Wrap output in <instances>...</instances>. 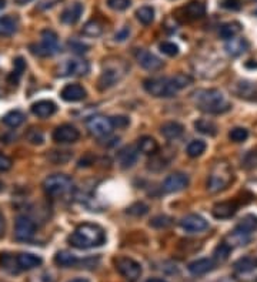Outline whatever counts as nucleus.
<instances>
[{
    "instance_id": "obj_1",
    "label": "nucleus",
    "mask_w": 257,
    "mask_h": 282,
    "mask_svg": "<svg viewBox=\"0 0 257 282\" xmlns=\"http://www.w3.org/2000/svg\"><path fill=\"white\" fill-rule=\"evenodd\" d=\"M106 241V234L100 225L97 224H80L69 237V244L79 250H89L95 247H100Z\"/></svg>"
},
{
    "instance_id": "obj_2",
    "label": "nucleus",
    "mask_w": 257,
    "mask_h": 282,
    "mask_svg": "<svg viewBox=\"0 0 257 282\" xmlns=\"http://www.w3.org/2000/svg\"><path fill=\"white\" fill-rule=\"evenodd\" d=\"M193 102L205 113L209 114H220L230 109L229 103L226 102V97L220 90L209 89L199 90L193 94Z\"/></svg>"
},
{
    "instance_id": "obj_3",
    "label": "nucleus",
    "mask_w": 257,
    "mask_h": 282,
    "mask_svg": "<svg viewBox=\"0 0 257 282\" xmlns=\"http://www.w3.org/2000/svg\"><path fill=\"white\" fill-rule=\"evenodd\" d=\"M231 181H233V171L230 166L225 161H218L213 166L212 171L209 174L207 190L212 194L223 191L225 188L230 186Z\"/></svg>"
},
{
    "instance_id": "obj_4",
    "label": "nucleus",
    "mask_w": 257,
    "mask_h": 282,
    "mask_svg": "<svg viewBox=\"0 0 257 282\" xmlns=\"http://www.w3.org/2000/svg\"><path fill=\"white\" fill-rule=\"evenodd\" d=\"M143 86L149 94L154 97H163V98L174 97L179 91L172 78H148L144 80Z\"/></svg>"
},
{
    "instance_id": "obj_5",
    "label": "nucleus",
    "mask_w": 257,
    "mask_h": 282,
    "mask_svg": "<svg viewBox=\"0 0 257 282\" xmlns=\"http://www.w3.org/2000/svg\"><path fill=\"white\" fill-rule=\"evenodd\" d=\"M71 187H73L71 178L64 174H53L43 181V190L50 197L64 195L70 191Z\"/></svg>"
},
{
    "instance_id": "obj_6",
    "label": "nucleus",
    "mask_w": 257,
    "mask_h": 282,
    "mask_svg": "<svg viewBox=\"0 0 257 282\" xmlns=\"http://www.w3.org/2000/svg\"><path fill=\"white\" fill-rule=\"evenodd\" d=\"M30 50L33 54H36L39 57L53 56L59 50L58 34L50 29H46L42 32V42L39 45L30 46Z\"/></svg>"
},
{
    "instance_id": "obj_7",
    "label": "nucleus",
    "mask_w": 257,
    "mask_h": 282,
    "mask_svg": "<svg viewBox=\"0 0 257 282\" xmlns=\"http://www.w3.org/2000/svg\"><path fill=\"white\" fill-rule=\"evenodd\" d=\"M234 278L238 282H256L257 281V261L250 256L240 258L234 264Z\"/></svg>"
},
{
    "instance_id": "obj_8",
    "label": "nucleus",
    "mask_w": 257,
    "mask_h": 282,
    "mask_svg": "<svg viewBox=\"0 0 257 282\" xmlns=\"http://www.w3.org/2000/svg\"><path fill=\"white\" fill-rule=\"evenodd\" d=\"M116 269L122 276L130 281H136L141 274V265L127 256H120L115 261Z\"/></svg>"
},
{
    "instance_id": "obj_9",
    "label": "nucleus",
    "mask_w": 257,
    "mask_h": 282,
    "mask_svg": "<svg viewBox=\"0 0 257 282\" xmlns=\"http://www.w3.org/2000/svg\"><path fill=\"white\" fill-rule=\"evenodd\" d=\"M86 127L89 130V133L95 137H106L112 134L113 131V124L109 117H103V115H95L87 120Z\"/></svg>"
},
{
    "instance_id": "obj_10",
    "label": "nucleus",
    "mask_w": 257,
    "mask_h": 282,
    "mask_svg": "<svg viewBox=\"0 0 257 282\" xmlns=\"http://www.w3.org/2000/svg\"><path fill=\"white\" fill-rule=\"evenodd\" d=\"M36 234V224L26 215H20L14 224V237L17 241H30Z\"/></svg>"
},
{
    "instance_id": "obj_11",
    "label": "nucleus",
    "mask_w": 257,
    "mask_h": 282,
    "mask_svg": "<svg viewBox=\"0 0 257 282\" xmlns=\"http://www.w3.org/2000/svg\"><path fill=\"white\" fill-rule=\"evenodd\" d=\"M80 137V133L76 127H73L70 124H63L59 126L54 131H53V140L59 143V144H70V143H76Z\"/></svg>"
},
{
    "instance_id": "obj_12",
    "label": "nucleus",
    "mask_w": 257,
    "mask_h": 282,
    "mask_svg": "<svg viewBox=\"0 0 257 282\" xmlns=\"http://www.w3.org/2000/svg\"><path fill=\"white\" fill-rule=\"evenodd\" d=\"M180 227L186 232H189V234H197V232H203V231L207 230L209 228V223L203 217H200V215L190 214V215H186L180 221Z\"/></svg>"
},
{
    "instance_id": "obj_13",
    "label": "nucleus",
    "mask_w": 257,
    "mask_h": 282,
    "mask_svg": "<svg viewBox=\"0 0 257 282\" xmlns=\"http://www.w3.org/2000/svg\"><path fill=\"white\" fill-rule=\"evenodd\" d=\"M136 60L137 63L140 64L143 69H146L149 71H157L160 70L163 67V62L157 56L152 54L150 51L143 50V49H139L136 50Z\"/></svg>"
},
{
    "instance_id": "obj_14",
    "label": "nucleus",
    "mask_w": 257,
    "mask_h": 282,
    "mask_svg": "<svg viewBox=\"0 0 257 282\" xmlns=\"http://www.w3.org/2000/svg\"><path fill=\"white\" fill-rule=\"evenodd\" d=\"M89 63L82 58H73L67 60L62 66V76H84L89 73Z\"/></svg>"
},
{
    "instance_id": "obj_15",
    "label": "nucleus",
    "mask_w": 257,
    "mask_h": 282,
    "mask_svg": "<svg viewBox=\"0 0 257 282\" xmlns=\"http://www.w3.org/2000/svg\"><path fill=\"white\" fill-rule=\"evenodd\" d=\"M189 186V177L183 173H174L163 181V190L166 192L183 191Z\"/></svg>"
},
{
    "instance_id": "obj_16",
    "label": "nucleus",
    "mask_w": 257,
    "mask_h": 282,
    "mask_svg": "<svg viewBox=\"0 0 257 282\" xmlns=\"http://www.w3.org/2000/svg\"><path fill=\"white\" fill-rule=\"evenodd\" d=\"M123 73L119 67H109L106 70H103L102 76L99 78V90H107L113 87L120 78L123 77Z\"/></svg>"
},
{
    "instance_id": "obj_17",
    "label": "nucleus",
    "mask_w": 257,
    "mask_h": 282,
    "mask_svg": "<svg viewBox=\"0 0 257 282\" xmlns=\"http://www.w3.org/2000/svg\"><path fill=\"white\" fill-rule=\"evenodd\" d=\"M238 210V205L234 201H223V203H217L213 207L212 214L213 217L217 219H227L231 218Z\"/></svg>"
},
{
    "instance_id": "obj_18",
    "label": "nucleus",
    "mask_w": 257,
    "mask_h": 282,
    "mask_svg": "<svg viewBox=\"0 0 257 282\" xmlns=\"http://www.w3.org/2000/svg\"><path fill=\"white\" fill-rule=\"evenodd\" d=\"M86 90L80 86V84H67L64 86L63 90L60 91V96L63 98L64 102H70V103H76L83 100L86 97Z\"/></svg>"
},
{
    "instance_id": "obj_19",
    "label": "nucleus",
    "mask_w": 257,
    "mask_h": 282,
    "mask_svg": "<svg viewBox=\"0 0 257 282\" xmlns=\"http://www.w3.org/2000/svg\"><path fill=\"white\" fill-rule=\"evenodd\" d=\"M83 14V5L82 3H73L71 6L66 7L64 12L62 13L60 19L64 25H76Z\"/></svg>"
},
{
    "instance_id": "obj_20",
    "label": "nucleus",
    "mask_w": 257,
    "mask_h": 282,
    "mask_svg": "<svg viewBox=\"0 0 257 282\" xmlns=\"http://www.w3.org/2000/svg\"><path fill=\"white\" fill-rule=\"evenodd\" d=\"M233 91L242 98L250 100V102H257V83L251 82H240L236 84Z\"/></svg>"
},
{
    "instance_id": "obj_21",
    "label": "nucleus",
    "mask_w": 257,
    "mask_h": 282,
    "mask_svg": "<svg viewBox=\"0 0 257 282\" xmlns=\"http://www.w3.org/2000/svg\"><path fill=\"white\" fill-rule=\"evenodd\" d=\"M187 268H189V272L192 275H205L214 268V261L210 258H200V259H196V261L189 264Z\"/></svg>"
},
{
    "instance_id": "obj_22",
    "label": "nucleus",
    "mask_w": 257,
    "mask_h": 282,
    "mask_svg": "<svg viewBox=\"0 0 257 282\" xmlns=\"http://www.w3.org/2000/svg\"><path fill=\"white\" fill-rule=\"evenodd\" d=\"M249 49V43L246 38H236L233 37L230 40H227V43L225 46L226 53L231 56V57H237L240 54H243L244 51Z\"/></svg>"
},
{
    "instance_id": "obj_23",
    "label": "nucleus",
    "mask_w": 257,
    "mask_h": 282,
    "mask_svg": "<svg viewBox=\"0 0 257 282\" xmlns=\"http://www.w3.org/2000/svg\"><path fill=\"white\" fill-rule=\"evenodd\" d=\"M56 104L50 100H40V102L34 103L32 106V113L34 115H38L40 118H47L56 113Z\"/></svg>"
},
{
    "instance_id": "obj_24",
    "label": "nucleus",
    "mask_w": 257,
    "mask_h": 282,
    "mask_svg": "<svg viewBox=\"0 0 257 282\" xmlns=\"http://www.w3.org/2000/svg\"><path fill=\"white\" fill-rule=\"evenodd\" d=\"M16 258H17L19 269H22V271H30L42 264V258L39 255H34V254H30V252H22L19 255H16Z\"/></svg>"
},
{
    "instance_id": "obj_25",
    "label": "nucleus",
    "mask_w": 257,
    "mask_h": 282,
    "mask_svg": "<svg viewBox=\"0 0 257 282\" xmlns=\"http://www.w3.org/2000/svg\"><path fill=\"white\" fill-rule=\"evenodd\" d=\"M250 241V234L246 232L242 228H236L234 231H231L230 234L226 237V244L230 245L231 248L233 247H242V245H246V244Z\"/></svg>"
},
{
    "instance_id": "obj_26",
    "label": "nucleus",
    "mask_w": 257,
    "mask_h": 282,
    "mask_svg": "<svg viewBox=\"0 0 257 282\" xmlns=\"http://www.w3.org/2000/svg\"><path fill=\"white\" fill-rule=\"evenodd\" d=\"M185 14L187 16V19L190 20L201 19L206 14V5L200 0H192L185 7Z\"/></svg>"
},
{
    "instance_id": "obj_27",
    "label": "nucleus",
    "mask_w": 257,
    "mask_h": 282,
    "mask_svg": "<svg viewBox=\"0 0 257 282\" xmlns=\"http://www.w3.org/2000/svg\"><path fill=\"white\" fill-rule=\"evenodd\" d=\"M183 131H185L183 126L176 122L164 123L160 128L161 135L166 137L167 140H176V138H179L180 135L183 134Z\"/></svg>"
},
{
    "instance_id": "obj_28",
    "label": "nucleus",
    "mask_w": 257,
    "mask_h": 282,
    "mask_svg": "<svg viewBox=\"0 0 257 282\" xmlns=\"http://www.w3.org/2000/svg\"><path fill=\"white\" fill-rule=\"evenodd\" d=\"M17 30V20L12 16L0 17V37L12 36Z\"/></svg>"
},
{
    "instance_id": "obj_29",
    "label": "nucleus",
    "mask_w": 257,
    "mask_h": 282,
    "mask_svg": "<svg viewBox=\"0 0 257 282\" xmlns=\"http://www.w3.org/2000/svg\"><path fill=\"white\" fill-rule=\"evenodd\" d=\"M137 161V150L135 147H126L123 148L119 153V163L123 168H128L132 167Z\"/></svg>"
},
{
    "instance_id": "obj_30",
    "label": "nucleus",
    "mask_w": 257,
    "mask_h": 282,
    "mask_svg": "<svg viewBox=\"0 0 257 282\" xmlns=\"http://www.w3.org/2000/svg\"><path fill=\"white\" fill-rule=\"evenodd\" d=\"M137 148H139V151H141L143 154H146V155H153L159 151V144H157V141L154 140L153 137H141L140 140H139V144H137Z\"/></svg>"
},
{
    "instance_id": "obj_31",
    "label": "nucleus",
    "mask_w": 257,
    "mask_h": 282,
    "mask_svg": "<svg viewBox=\"0 0 257 282\" xmlns=\"http://www.w3.org/2000/svg\"><path fill=\"white\" fill-rule=\"evenodd\" d=\"M54 263L58 264L59 267L69 268V267H75L79 263V259L75 254H71L69 251H60L54 255Z\"/></svg>"
},
{
    "instance_id": "obj_32",
    "label": "nucleus",
    "mask_w": 257,
    "mask_h": 282,
    "mask_svg": "<svg viewBox=\"0 0 257 282\" xmlns=\"http://www.w3.org/2000/svg\"><path fill=\"white\" fill-rule=\"evenodd\" d=\"M240 32H242V25L238 22H230V23H226V25L222 26L220 36L226 38V40H230V38L236 37Z\"/></svg>"
},
{
    "instance_id": "obj_33",
    "label": "nucleus",
    "mask_w": 257,
    "mask_h": 282,
    "mask_svg": "<svg viewBox=\"0 0 257 282\" xmlns=\"http://www.w3.org/2000/svg\"><path fill=\"white\" fill-rule=\"evenodd\" d=\"M194 128L206 135H216L217 134V126L210 120H205V118H200L197 122H194Z\"/></svg>"
},
{
    "instance_id": "obj_34",
    "label": "nucleus",
    "mask_w": 257,
    "mask_h": 282,
    "mask_svg": "<svg viewBox=\"0 0 257 282\" xmlns=\"http://www.w3.org/2000/svg\"><path fill=\"white\" fill-rule=\"evenodd\" d=\"M82 33L87 37H99L103 33V25L97 20H90L83 26Z\"/></svg>"
},
{
    "instance_id": "obj_35",
    "label": "nucleus",
    "mask_w": 257,
    "mask_h": 282,
    "mask_svg": "<svg viewBox=\"0 0 257 282\" xmlns=\"http://www.w3.org/2000/svg\"><path fill=\"white\" fill-rule=\"evenodd\" d=\"M25 122V114L22 111H17V110H13V111H9L5 117H3V123L9 126V127H19L20 124H23Z\"/></svg>"
},
{
    "instance_id": "obj_36",
    "label": "nucleus",
    "mask_w": 257,
    "mask_h": 282,
    "mask_svg": "<svg viewBox=\"0 0 257 282\" xmlns=\"http://www.w3.org/2000/svg\"><path fill=\"white\" fill-rule=\"evenodd\" d=\"M0 267L9 272H17L19 271L17 258L10 254H0Z\"/></svg>"
},
{
    "instance_id": "obj_37",
    "label": "nucleus",
    "mask_w": 257,
    "mask_h": 282,
    "mask_svg": "<svg viewBox=\"0 0 257 282\" xmlns=\"http://www.w3.org/2000/svg\"><path fill=\"white\" fill-rule=\"evenodd\" d=\"M136 16H137V20L140 22L141 25H150L154 20V10L153 7L150 6H143L140 9H137L136 12Z\"/></svg>"
},
{
    "instance_id": "obj_38",
    "label": "nucleus",
    "mask_w": 257,
    "mask_h": 282,
    "mask_svg": "<svg viewBox=\"0 0 257 282\" xmlns=\"http://www.w3.org/2000/svg\"><path fill=\"white\" fill-rule=\"evenodd\" d=\"M206 151V143L203 140H193L189 146H187L186 153L189 157L196 158Z\"/></svg>"
},
{
    "instance_id": "obj_39",
    "label": "nucleus",
    "mask_w": 257,
    "mask_h": 282,
    "mask_svg": "<svg viewBox=\"0 0 257 282\" xmlns=\"http://www.w3.org/2000/svg\"><path fill=\"white\" fill-rule=\"evenodd\" d=\"M231 252V247L230 245H227L226 243L218 244L217 247H216V250H214V261H217V263H225L226 259L229 258Z\"/></svg>"
},
{
    "instance_id": "obj_40",
    "label": "nucleus",
    "mask_w": 257,
    "mask_h": 282,
    "mask_svg": "<svg viewBox=\"0 0 257 282\" xmlns=\"http://www.w3.org/2000/svg\"><path fill=\"white\" fill-rule=\"evenodd\" d=\"M237 227L246 231V232L251 234L253 231L257 230V217H254V215H246V217L240 219V224Z\"/></svg>"
},
{
    "instance_id": "obj_41",
    "label": "nucleus",
    "mask_w": 257,
    "mask_h": 282,
    "mask_svg": "<svg viewBox=\"0 0 257 282\" xmlns=\"http://www.w3.org/2000/svg\"><path fill=\"white\" fill-rule=\"evenodd\" d=\"M229 137H230V140L234 141V143H243V141L247 140L249 131L243 127H236L233 128L230 133H229Z\"/></svg>"
},
{
    "instance_id": "obj_42",
    "label": "nucleus",
    "mask_w": 257,
    "mask_h": 282,
    "mask_svg": "<svg viewBox=\"0 0 257 282\" xmlns=\"http://www.w3.org/2000/svg\"><path fill=\"white\" fill-rule=\"evenodd\" d=\"M172 80H173L174 86L177 87V89H185L187 86H190L193 83V78L189 74H183V73H179V74H176L174 77H172Z\"/></svg>"
},
{
    "instance_id": "obj_43",
    "label": "nucleus",
    "mask_w": 257,
    "mask_h": 282,
    "mask_svg": "<svg viewBox=\"0 0 257 282\" xmlns=\"http://www.w3.org/2000/svg\"><path fill=\"white\" fill-rule=\"evenodd\" d=\"M242 166L247 170H254L257 168V151H249L242 160Z\"/></svg>"
},
{
    "instance_id": "obj_44",
    "label": "nucleus",
    "mask_w": 257,
    "mask_h": 282,
    "mask_svg": "<svg viewBox=\"0 0 257 282\" xmlns=\"http://www.w3.org/2000/svg\"><path fill=\"white\" fill-rule=\"evenodd\" d=\"M149 212V207L146 204H143V203H136L132 207H128L127 208V214L130 215H135V217H141V215H144V214H148Z\"/></svg>"
},
{
    "instance_id": "obj_45",
    "label": "nucleus",
    "mask_w": 257,
    "mask_h": 282,
    "mask_svg": "<svg viewBox=\"0 0 257 282\" xmlns=\"http://www.w3.org/2000/svg\"><path fill=\"white\" fill-rule=\"evenodd\" d=\"M160 51L163 54H166V56H170V57H174V56H177V53H179V47L172 43V42H163L160 43Z\"/></svg>"
},
{
    "instance_id": "obj_46",
    "label": "nucleus",
    "mask_w": 257,
    "mask_h": 282,
    "mask_svg": "<svg viewBox=\"0 0 257 282\" xmlns=\"http://www.w3.org/2000/svg\"><path fill=\"white\" fill-rule=\"evenodd\" d=\"M132 5V0H107V6L117 12H123Z\"/></svg>"
},
{
    "instance_id": "obj_47",
    "label": "nucleus",
    "mask_w": 257,
    "mask_h": 282,
    "mask_svg": "<svg viewBox=\"0 0 257 282\" xmlns=\"http://www.w3.org/2000/svg\"><path fill=\"white\" fill-rule=\"evenodd\" d=\"M150 225L154 228H166L169 225H172V218L166 215H157L150 221Z\"/></svg>"
},
{
    "instance_id": "obj_48",
    "label": "nucleus",
    "mask_w": 257,
    "mask_h": 282,
    "mask_svg": "<svg viewBox=\"0 0 257 282\" xmlns=\"http://www.w3.org/2000/svg\"><path fill=\"white\" fill-rule=\"evenodd\" d=\"M13 166L12 158H9L5 154H0V173H5V171H9Z\"/></svg>"
},
{
    "instance_id": "obj_49",
    "label": "nucleus",
    "mask_w": 257,
    "mask_h": 282,
    "mask_svg": "<svg viewBox=\"0 0 257 282\" xmlns=\"http://www.w3.org/2000/svg\"><path fill=\"white\" fill-rule=\"evenodd\" d=\"M110 120H112V124H113V127L123 128V127H127V126H128V118H127V117H124V115L110 117Z\"/></svg>"
},
{
    "instance_id": "obj_50",
    "label": "nucleus",
    "mask_w": 257,
    "mask_h": 282,
    "mask_svg": "<svg viewBox=\"0 0 257 282\" xmlns=\"http://www.w3.org/2000/svg\"><path fill=\"white\" fill-rule=\"evenodd\" d=\"M27 138H29V141H30L32 144H42V141H43V135H42L40 131L32 130V131L27 134Z\"/></svg>"
},
{
    "instance_id": "obj_51",
    "label": "nucleus",
    "mask_w": 257,
    "mask_h": 282,
    "mask_svg": "<svg viewBox=\"0 0 257 282\" xmlns=\"http://www.w3.org/2000/svg\"><path fill=\"white\" fill-rule=\"evenodd\" d=\"M222 6L229 10H238L240 9V0H223Z\"/></svg>"
},
{
    "instance_id": "obj_52",
    "label": "nucleus",
    "mask_w": 257,
    "mask_h": 282,
    "mask_svg": "<svg viewBox=\"0 0 257 282\" xmlns=\"http://www.w3.org/2000/svg\"><path fill=\"white\" fill-rule=\"evenodd\" d=\"M128 34H130V29H128L127 26H124V27H122L119 32L116 33V40H119V42H123V40H126V38L128 37Z\"/></svg>"
},
{
    "instance_id": "obj_53",
    "label": "nucleus",
    "mask_w": 257,
    "mask_h": 282,
    "mask_svg": "<svg viewBox=\"0 0 257 282\" xmlns=\"http://www.w3.org/2000/svg\"><path fill=\"white\" fill-rule=\"evenodd\" d=\"M70 47L76 53H86L89 50V46L83 45V43H79V42H70Z\"/></svg>"
},
{
    "instance_id": "obj_54",
    "label": "nucleus",
    "mask_w": 257,
    "mask_h": 282,
    "mask_svg": "<svg viewBox=\"0 0 257 282\" xmlns=\"http://www.w3.org/2000/svg\"><path fill=\"white\" fill-rule=\"evenodd\" d=\"M3 232H5V218H3V214L0 211V237H2Z\"/></svg>"
},
{
    "instance_id": "obj_55",
    "label": "nucleus",
    "mask_w": 257,
    "mask_h": 282,
    "mask_svg": "<svg viewBox=\"0 0 257 282\" xmlns=\"http://www.w3.org/2000/svg\"><path fill=\"white\" fill-rule=\"evenodd\" d=\"M29 2H32V0H14V3L19 5V6H25L26 3H29Z\"/></svg>"
},
{
    "instance_id": "obj_56",
    "label": "nucleus",
    "mask_w": 257,
    "mask_h": 282,
    "mask_svg": "<svg viewBox=\"0 0 257 282\" xmlns=\"http://www.w3.org/2000/svg\"><path fill=\"white\" fill-rule=\"evenodd\" d=\"M69 282H89L86 278H75V279H71Z\"/></svg>"
},
{
    "instance_id": "obj_57",
    "label": "nucleus",
    "mask_w": 257,
    "mask_h": 282,
    "mask_svg": "<svg viewBox=\"0 0 257 282\" xmlns=\"http://www.w3.org/2000/svg\"><path fill=\"white\" fill-rule=\"evenodd\" d=\"M146 282H166L164 279H160V278H150Z\"/></svg>"
},
{
    "instance_id": "obj_58",
    "label": "nucleus",
    "mask_w": 257,
    "mask_h": 282,
    "mask_svg": "<svg viewBox=\"0 0 257 282\" xmlns=\"http://www.w3.org/2000/svg\"><path fill=\"white\" fill-rule=\"evenodd\" d=\"M6 6V3H5V0H0V10L3 9V7Z\"/></svg>"
},
{
    "instance_id": "obj_59",
    "label": "nucleus",
    "mask_w": 257,
    "mask_h": 282,
    "mask_svg": "<svg viewBox=\"0 0 257 282\" xmlns=\"http://www.w3.org/2000/svg\"><path fill=\"white\" fill-rule=\"evenodd\" d=\"M2 188H3V186H2V183H0V190H2Z\"/></svg>"
},
{
    "instance_id": "obj_60",
    "label": "nucleus",
    "mask_w": 257,
    "mask_h": 282,
    "mask_svg": "<svg viewBox=\"0 0 257 282\" xmlns=\"http://www.w3.org/2000/svg\"><path fill=\"white\" fill-rule=\"evenodd\" d=\"M254 13H256V14H257V10H256V12H254Z\"/></svg>"
},
{
    "instance_id": "obj_61",
    "label": "nucleus",
    "mask_w": 257,
    "mask_h": 282,
    "mask_svg": "<svg viewBox=\"0 0 257 282\" xmlns=\"http://www.w3.org/2000/svg\"><path fill=\"white\" fill-rule=\"evenodd\" d=\"M256 2H257V0H256Z\"/></svg>"
}]
</instances>
